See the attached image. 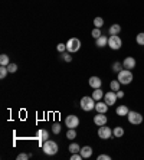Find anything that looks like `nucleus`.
Returning a JSON list of instances; mask_svg holds the SVG:
<instances>
[{"label":"nucleus","mask_w":144,"mask_h":160,"mask_svg":"<svg viewBox=\"0 0 144 160\" xmlns=\"http://www.w3.org/2000/svg\"><path fill=\"white\" fill-rule=\"evenodd\" d=\"M133 78H134L133 72L130 71V69H124V68L117 74V79L121 82V85H128V84H131Z\"/></svg>","instance_id":"f257e3e1"},{"label":"nucleus","mask_w":144,"mask_h":160,"mask_svg":"<svg viewBox=\"0 0 144 160\" xmlns=\"http://www.w3.org/2000/svg\"><path fill=\"white\" fill-rule=\"evenodd\" d=\"M42 149H43L45 154H48V156H53V154H56V153H58L59 147H58V144H56L53 140H49V138H48L46 142H43Z\"/></svg>","instance_id":"f03ea898"},{"label":"nucleus","mask_w":144,"mask_h":160,"mask_svg":"<svg viewBox=\"0 0 144 160\" xmlns=\"http://www.w3.org/2000/svg\"><path fill=\"white\" fill-rule=\"evenodd\" d=\"M95 102L97 101L94 100L92 97H82L81 101H79V107L84 110V111H92L95 110Z\"/></svg>","instance_id":"7ed1b4c3"},{"label":"nucleus","mask_w":144,"mask_h":160,"mask_svg":"<svg viewBox=\"0 0 144 160\" xmlns=\"http://www.w3.org/2000/svg\"><path fill=\"white\" fill-rule=\"evenodd\" d=\"M108 46L112 51H118L122 46V39L118 35H110V38H108Z\"/></svg>","instance_id":"20e7f679"},{"label":"nucleus","mask_w":144,"mask_h":160,"mask_svg":"<svg viewBox=\"0 0 144 160\" xmlns=\"http://www.w3.org/2000/svg\"><path fill=\"white\" fill-rule=\"evenodd\" d=\"M81 49V41L78 39V38H71L69 41L67 42V51L71 53L74 52H78Z\"/></svg>","instance_id":"39448f33"},{"label":"nucleus","mask_w":144,"mask_h":160,"mask_svg":"<svg viewBox=\"0 0 144 160\" xmlns=\"http://www.w3.org/2000/svg\"><path fill=\"white\" fill-rule=\"evenodd\" d=\"M127 118H128V123L133 124V126H138V124L143 123V116H141V112H138V111H131V110H130Z\"/></svg>","instance_id":"423d86ee"},{"label":"nucleus","mask_w":144,"mask_h":160,"mask_svg":"<svg viewBox=\"0 0 144 160\" xmlns=\"http://www.w3.org/2000/svg\"><path fill=\"white\" fill-rule=\"evenodd\" d=\"M98 137H100L101 140H108V138H111L112 137V128L107 127V124L98 127Z\"/></svg>","instance_id":"0eeeda50"},{"label":"nucleus","mask_w":144,"mask_h":160,"mask_svg":"<svg viewBox=\"0 0 144 160\" xmlns=\"http://www.w3.org/2000/svg\"><path fill=\"white\" fill-rule=\"evenodd\" d=\"M79 117L75 116V114H69V116H67V118H65V124H67L68 128H77L78 126H79Z\"/></svg>","instance_id":"6e6552de"},{"label":"nucleus","mask_w":144,"mask_h":160,"mask_svg":"<svg viewBox=\"0 0 144 160\" xmlns=\"http://www.w3.org/2000/svg\"><path fill=\"white\" fill-rule=\"evenodd\" d=\"M117 100H118L117 92H115V91H112V89H111V91H108V92H105V95H104V101H105L110 107H111V105H114L115 102H117Z\"/></svg>","instance_id":"1a4fd4ad"},{"label":"nucleus","mask_w":144,"mask_h":160,"mask_svg":"<svg viewBox=\"0 0 144 160\" xmlns=\"http://www.w3.org/2000/svg\"><path fill=\"white\" fill-rule=\"evenodd\" d=\"M137 65V61L136 58H133V56H127V58H124V61H122V67H124V69H134Z\"/></svg>","instance_id":"9d476101"},{"label":"nucleus","mask_w":144,"mask_h":160,"mask_svg":"<svg viewBox=\"0 0 144 160\" xmlns=\"http://www.w3.org/2000/svg\"><path fill=\"white\" fill-rule=\"evenodd\" d=\"M108 121V117L105 114H101V112H97V116H94V124L98 127L105 126Z\"/></svg>","instance_id":"9b49d317"},{"label":"nucleus","mask_w":144,"mask_h":160,"mask_svg":"<svg viewBox=\"0 0 144 160\" xmlns=\"http://www.w3.org/2000/svg\"><path fill=\"white\" fill-rule=\"evenodd\" d=\"M88 84H89V87L94 89L101 88V87H102V79H101L100 77H95V75H94V77H89Z\"/></svg>","instance_id":"f8f14e48"},{"label":"nucleus","mask_w":144,"mask_h":160,"mask_svg":"<svg viewBox=\"0 0 144 160\" xmlns=\"http://www.w3.org/2000/svg\"><path fill=\"white\" fill-rule=\"evenodd\" d=\"M108 107H110V105H108L105 101H97L95 102V111L101 112V114H107Z\"/></svg>","instance_id":"ddd939ff"},{"label":"nucleus","mask_w":144,"mask_h":160,"mask_svg":"<svg viewBox=\"0 0 144 160\" xmlns=\"http://www.w3.org/2000/svg\"><path fill=\"white\" fill-rule=\"evenodd\" d=\"M128 112H130V108L127 107L126 104H121V105H118V107L115 108V114L118 117H127L128 116Z\"/></svg>","instance_id":"4468645a"},{"label":"nucleus","mask_w":144,"mask_h":160,"mask_svg":"<svg viewBox=\"0 0 144 160\" xmlns=\"http://www.w3.org/2000/svg\"><path fill=\"white\" fill-rule=\"evenodd\" d=\"M36 137L39 138V142H46L49 138V133H48V130H45V128H41V130H37V133H36ZM43 144V143H42Z\"/></svg>","instance_id":"2eb2a0df"},{"label":"nucleus","mask_w":144,"mask_h":160,"mask_svg":"<svg viewBox=\"0 0 144 160\" xmlns=\"http://www.w3.org/2000/svg\"><path fill=\"white\" fill-rule=\"evenodd\" d=\"M81 156L84 157V159H89V157L92 156V147L91 146H84V147H81Z\"/></svg>","instance_id":"dca6fc26"},{"label":"nucleus","mask_w":144,"mask_h":160,"mask_svg":"<svg viewBox=\"0 0 144 160\" xmlns=\"http://www.w3.org/2000/svg\"><path fill=\"white\" fill-rule=\"evenodd\" d=\"M95 45L98 48H105V46H108V38L105 36V35H101L98 39H95Z\"/></svg>","instance_id":"f3484780"},{"label":"nucleus","mask_w":144,"mask_h":160,"mask_svg":"<svg viewBox=\"0 0 144 160\" xmlns=\"http://www.w3.org/2000/svg\"><path fill=\"white\" fill-rule=\"evenodd\" d=\"M104 95H105V92H104L102 89L97 88V89H94V92H92V95H91V97H92L95 101H101V100H104Z\"/></svg>","instance_id":"a211bd4d"},{"label":"nucleus","mask_w":144,"mask_h":160,"mask_svg":"<svg viewBox=\"0 0 144 160\" xmlns=\"http://www.w3.org/2000/svg\"><path fill=\"white\" fill-rule=\"evenodd\" d=\"M112 136H114L115 138H121L122 136H124V127L122 126H117L112 128Z\"/></svg>","instance_id":"6ab92c4d"},{"label":"nucleus","mask_w":144,"mask_h":160,"mask_svg":"<svg viewBox=\"0 0 144 160\" xmlns=\"http://www.w3.org/2000/svg\"><path fill=\"white\" fill-rule=\"evenodd\" d=\"M121 32V26H120L118 23H114V25H111L110 29H108V33L110 35H118Z\"/></svg>","instance_id":"aec40b11"},{"label":"nucleus","mask_w":144,"mask_h":160,"mask_svg":"<svg viewBox=\"0 0 144 160\" xmlns=\"http://www.w3.org/2000/svg\"><path fill=\"white\" fill-rule=\"evenodd\" d=\"M110 88L112 89V91H115V92H117V91H120V89H121V82H120L118 79H112V81L110 82Z\"/></svg>","instance_id":"412c9836"},{"label":"nucleus","mask_w":144,"mask_h":160,"mask_svg":"<svg viewBox=\"0 0 144 160\" xmlns=\"http://www.w3.org/2000/svg\"><path fill=\"white\" fill-rule=\"evenodd\" d=\"M122 68H124V67H122V62H120V61H115V62L111 65V69H112V72H117V74L121 71Z\"/></svg>","instance_id":"4be33fe9"},{"label":"nucleus","mask_w":144,"mask_h":160,"mask_svg":"<svg viewBox=\"0 0 144 160\" xmlns=\"http://www.w3.org/2000/svg\"><path fill=\"white\" fill-rule=\"evenodd\" d=\"M68 150H69L71 153H79L81 152V146L78 144V143H71L69 147H68Z\"/></svg>","instance_id":"5701e85b"},{"label":"nucleus","mask_w":144,"mask_h":160,"mask_svg":"<svg viewBox=\"0 0 144 160\" xmlns=\"http://www.w3.org/2000/svg\"><path fill=\"white\" fill-rule=\"evenodd\" d=\"M9 63H10V61H9V55H6V53H2V55H0V65L7 67Z\"/></svg>","instance_id":"b1692460"},{"label":"nucleus","mask_w":144,"mask_h":160,"mask_svg":"<svg viewBox=\"0 0 144 160\" xmlns=\"http://www.w3.org/2000/svg\"><path fill=\"white\" fill-rule=\"evenodd\" d=\"M94 26L98 28V29H101V28L104 26V19L102 18H95L94 19Z\"/></svg>","instance_id":"393cba45"},{"label":"nucleus","mask_w":144,"mask_h":160,"mask_svg":"<svg viewBox=\"0 0 144 160\" xmlns=\"http://www.w3.org/2000/svg\"><path fill=\"white\" fill-rule=\"evenodd\" d=\"M136 42L140 45V46H144V32H140V33L137 35V36H136Z\"/></svg>","instance_id":"a878e982"},{"label":"nucleus","mask_w":144,"mask_h":160,"mask_svg":"<svg viewBox=\"0 0 144 160\" xmlns=\"http://www.w3.org/2000/svg\"><path fill=\"white\" fill-rule=\"evenodd\" d=\"M9 74V69H7V67H3V65H0V78L2 79H4L6 78V75Z\"/></svg>","instance_id":"bb28decb"},{"label":"nucleus","mask_w":144,"mask_h":160,"mask_svg":"<svg viewBox=\"0 0 144 160\" xmlns=\"http://www.w3.org/2000/svg\"><path fill=\"white\" fill-rule=\"evenodd\" d=\"M75 137H77V131H75V128H69V130L67 131V138H69V140H74Z\"/></svg>","instance_id":"cd10ccee"},{"label":"nucleus","mask_w":144,"mask_h":160,"mask_svg":"<svg viewBox=\"0 0 144 160\" xmlns=\"http://www.w3.org/2000/svg\"><path fill=\"white\" fill-rule=\"evenodd\" d=\"M7 69H9V74H15L16 71H17V65L16 63H9L7 65Z\"/></svg>","instance_id":"c85d7f7f"},{"label":"nucleus","mask_w":144,"mask_h":160,"mask_svg":"<svg viewBox=\"0 0 144 160\" xmlns=\"http://www.w3.org/2000/svg\"><path fill=\"white\" fill-rule=\"evenodd\" d=\"M91 35H92L94 39H98V38L101 36V29H98V28H94L92 32H91Z\"/></svg>","instance_id":"c756f323"},{"label":"nucleus","mask_w":144,"mask_h":160,"mask_svg":"<svg viewBox=\"0 0 144 160\" xmlns=\"http://www.w3.org/2000/svg\"><path fill=\"white\" fill-rule=\"evenodd\" d=\"M62 59L65 61V62H71L72 61V56H71V52H62Z\"/></svg>","instance_id":"7c9ffc66"},{"label":"nucleus","mask_w":144,"mask_h":160,"mask_svg":"<svg viewBox=\"0 0 144 160\" xmlns=\"http://www.w3.org/2000/svg\"><path fill=\"white\" fill-rule=\"evenodd\" d=\"M52 131H53V134H59L61 133V124L59 123H53V126H52Z\"/></svg>","instance_id":"2f4dec72"},{"label":"nucleus","mask_w":144,"mask_h":160,"mask_svg":"<svg viewBox=\"0 0 144 160\" xmlns=\"http://www.w3.org/2000/svg\"><path fill=\"white\" fill-rule=\"evenodd\" d=\"M32 154H27V153H19L17 154V160H27Z\"/></svg>","instance_id":"473e14b6"},{"label":"nucleus","mask_w":144,"mask_h":160,"mask_svg":"<svg viewBox=\"0 0 144 160\" xmlns=\"http://www.w3.org/2000/svg\"><path fill=\"white\" fill-rule=\"evenodd\" d=\"M56 49H58V51H59L61 53H62V52H65V51H67V43H58V46H56Z\"/></svg>","instance_id":"72a5a7b5"},{"label":"nucleus","mask_w":144,"mask_h":160,"mask_svg":"<svg viewBox=\"0 0 144 160\" xmlns=\"http://www.w3.org/2000/svg\"><path fill=\"white\" fill-rule=\"evenodd\" d=\"M84 157L81 156V153H72V156H71V160H81Z\"/></svg>","instance_id":"f704fd0d"},{"label":"nucleus","mask_w":144,"mask_h":160,"mask_svg":"<svg viewBox=\"0 0 144 160\" xmlns=\"http://www.w3.org/2000/svg\"><path fill=\"white\" fill-rule=\"evenodd\" d=\"M111 156H108V154H100V156L97 157V160H110Z\"/></svg>","instance_id":"c9c22d12"},{"label":"nucleus","mask_w":144,"mask_h":160,"mask_svg":"<svg viewBox=\"0 0 144 160\" xmlns=\"http://www.w3.org/2000/svg\"><path fill=\"white\" fill-rule=\"evenodd\" d=\"M117 97H118V98H124V91H121V89H120V91H117Z\"/></svg>","instance_id":"e433bc0d"}]
</instances>
